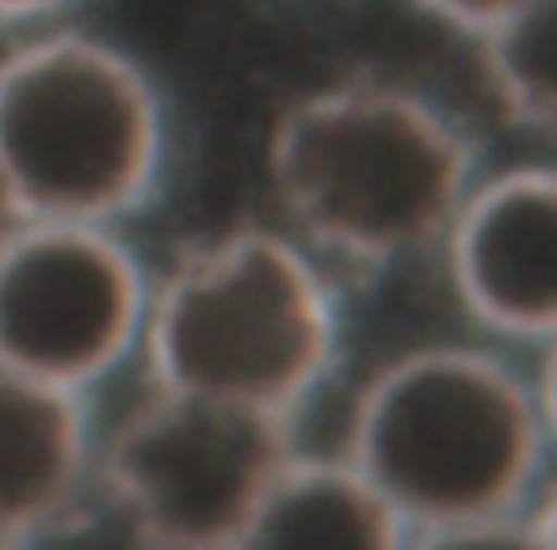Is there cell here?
<instances>
[{
  "instance_id": "cell-1",
  "label": "cell",
  "mask_w": 557,
  "mask_h": 550,
  "mask_svg": "<svg viewBox=\"0 0 557 550\" xmlns=\"http://www.w3.org/2000/svg\"><path fill=\"white\" fill-rule=\"evenodd\" d=\"M344 455L371 478L417 547L554 542L549 398L481 349H417L367 379Z\"/></svg>"
},
{
  "instance_id": "cell-2",
  "label": "cell",
  "mask_w": 557,
  "mask_h": 550,
  "mask_svg": "<svg viewBox=\"0 0 557 550\" xmlns=\"http://www.w3.org/2000/svg\"><path fill=\"white\" fill-rule=\"evenodd\" d=\"M473 142L440 103L379 77L295 100L268 146L295 230L367 268L435 245L473 187Z\"/></svg>"
},
{
  "instance_id": "cell-3",
  "label": "cell",
  "mask_w": 557,
  "mask_h": 550,
  "mask_svg": "<svg viewBox=\"0 0 557 550\" xmlns=\"http://www.w3.org/2000/svg\"><path fill=\"white\" fill-rule=\"evenodd\" d=\"M341 321L302 245L245 225L187 248L149 291L153 387L295 417L336 359Z\"/></svg>"
},
{
  "instance_id": "cell-4",
  "label": "cell",
  "mask_w": 557,
  "mask_h": 550,
  "mask_svg": "<svg viewBox=\"0 0 557 550\" xmlns=\"http://www.w3.org/2000/svg\"><path fill=\"white\" fill-rule=\"evenodd\" d=\"M161 164V100L119 47L65 32L0 58V172L24 218L111 225L146 207Z\"/></svg>"
},
{
  "instance_id": "cell-5",
  "label": "cell",
  "mask_w": 557,
  "mask_h": 550,
  "mask_svg": "<svg viewBox=\"0 0 557 550\" xmlns=\"http://www.w3.org/2000/svg\"><path fill=\"white\" fill-rule=\"evenodd\" d=\"M295 451V417L153 387L108 436L100 478L149 547H240L268 481Z\"/></svg>"
},
{
  "instance_id": "cell-6",
  "label": "cell",
  "mask_w": 557,
  "mask_h": 550,
  "mask_svg": "<svg viewBox=\"0 0 557 550\" xmlns=\"http://www.w3.org/2000/svg\"><path fill=\"white\" fill-rule=\"evenodd\" d=\"M149 283L111 225L24 218L0 237V364L85 394L141 341Z\"/></svg>"
},
{
  "instance_id": "cell-7",
  "label": "cell",
  "mask_w": 557,
  "mask_h": 550,
  "mask_svg": "<svg viewBox=\"0 0 557 550\" xmlns=\"http://www.w3.org/2000/svg\"><path fill=\"white\" fill-rule=\"evenodd\" d=\"M458 303L508 341L549 344L557 326V184L542 164L473 184L447 233Z\"/></svg>"
},
{
  "instance_id": "cell-8",
  "label": "cell",
  "mask_w": 557,
  "mask_h": 550,
  "mask_svg": "<svg viewBox=\"0 0 557 550\" xmlns=\"http://www.w3.org/2000/svg\"><path fill=\"white\" fill-rule=\"evenodd\" d=\"M88 474L85 398L0 364V547L42 539L65 524Z\"/></svg>"
},
{
  "instance_id": "cell-9",
  "label": "cell",
  "mask_w": 557,
  "mask_h": 550,
  "mask_svg": "<svg viewBox=\"0 0 557 550\" xmlns=\"http://www.w3.org/2000/svg\"><path fill=\"white\" fill-rule=\"evenodd\" d=\"M240 547H409L405 524L348 455H298L268 481Z\"/></svg>"
},
{
  "instance_id": "cell-10",
  "label": "cell",
  "mask_w": 557,
  "mask_h": 550,
  "mask_svg": "<svg viewBox=\"0 0 557 550\" xmlns=\"http://www.w3.org/2000/svg\"><path fill=\"white\" fill-rule=\"evenodd\" d=\"M554 0H534L478 35L481 73L516 126L549 134L554 126Z\"/></svg>"
},
{
  "instance_id": "cell-11",
  "label": "cell",
  "mask_w": 557,
  "mask_h": 550,
  "mask_svg": "<svg viewBox=\"0 0 557 550\" xmlns=\"http://www.w3.org/2000/svg\"><path fill=\"white\" fill-rule=\"evenodd\" d=\"M417 4L424 12H432L435 20H443V24L458 27V32L481 35L493 24H500V20L516 16L519 9L534 4V0H417Z\"/></svg>"
},
{
  "instance_id": "cell-12",
  "label": "cell",
  "mask_w": 557,
  "mask_h": 550,
  "mask_svg": "<svg viewBox=\"0 0 557 550\" xmlns=\"http://www.w3.org/2000/svg\"><path fill=\"white\" fill-rule=\"evenodd\" d=\"M65 0H0V20H35L42 12H54Z\"/></svg>"
},
{
  "instance_id": "cell-13",
  "label": "cell",
  "mask_w": 557,
  "mask_h": 550,
  "mask_svg": "<svg viewBox=\"0 0 557 550\" xmlns=\"http://www.w3.org/2000/svg\"><path fill=\"white\" fill-rule=\"evenodd\" d=\"M16 222H24V215H20L16 199H12L9 180H4V172H0V237H4Z\"/></svg>"
}]
</instances>
